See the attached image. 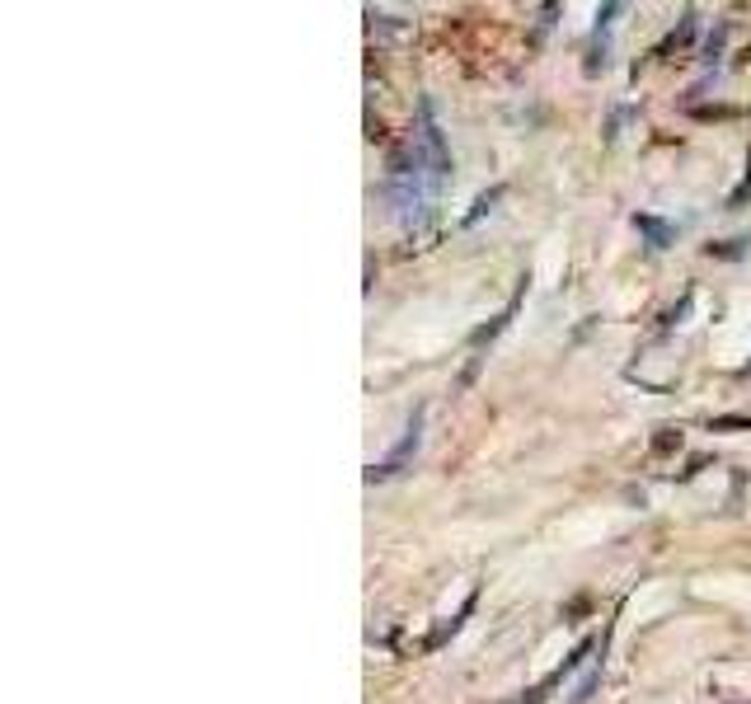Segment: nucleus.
<instances>
[{
	"mask_svg": "<svg viewBox=\"0 0 751 704\" xmlns=\"http://www.w3.org/2000/svg\"><path fill=\"white\" fill-rule=\"evenodd\" d=\"M634 226L644 230L653 249H667V245H672V235H676V230L667 226V221H658V216H634Z\"/></svg>",
	"mask_w": 751,
	"mask_h": 704,
	"instance_id": "nucleus-1",
	"label": "nucleus"
}]
</instances>
